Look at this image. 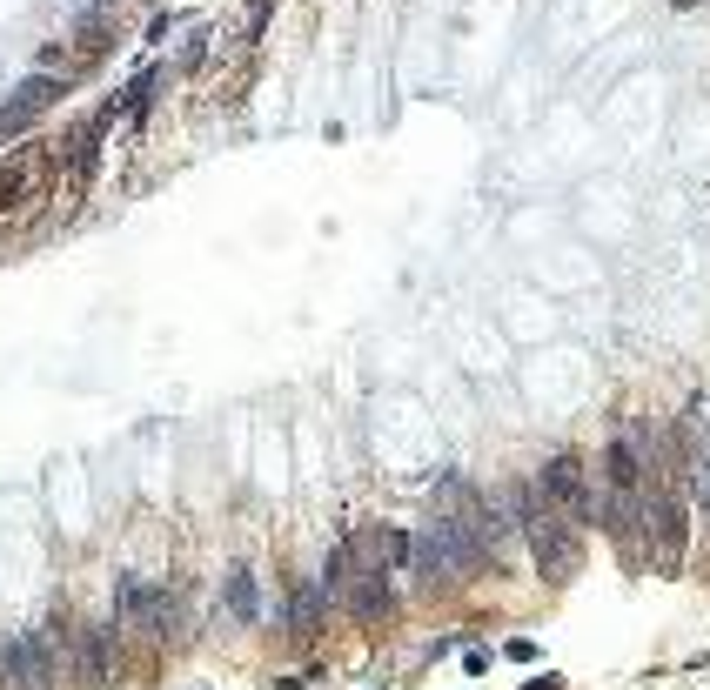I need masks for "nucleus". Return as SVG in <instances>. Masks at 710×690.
<instances>
[{"mask_svg":"<svg viewBox=\"0 0 710 690\" xmlns=\"http://www.w3.org/2000/svg\"><path fill=\"white\" fill-rule=\"evenodd\" d=\"M21 195H27V168H7V175H0V208H14Z\"/></svg>","mask_w":710,"mask_h":690,"instance_id":"obj_7","label":"nucleus"},{"mask_svg":"<svg viewBox=\"0 0 710 690\" xmlns=\"http://www.w3.org/2000/svg\"><path fill=\"white\" fill-rule=\"evenodd\" d=\"M322 610H329V597H322L315 583L295 577V583H289V617H295V630H322V624H329Z\"/></svg>","mask_w":710,"mask_h":690,"instance_id":"obj_5","label":"nucleus"},{"mask_svg":"<svg viewBox=\"0 0 710 690\" xmlns=\"http://www.w3.org/2000/svg\"><path fill=\"white\" fill-rule=\"evenodd\" d=\"M536 483H543V496H550V503H556L563 516H570V523H590V516H597V483H590V469H583L577 449L550 456Z\"/></svg>","mask_w":710,"mask_h":690,"instance_id":"obj_3","label":"nucleus"},{"mask_svg":"<svg viewBox=\"0 0 710 690\" xmlns=\"http://www.w3.org/2000/svg\"><path fill=\"white\" fill-rule=\"evenodd\" d=\"M74 47H81V54H101V47H108V27H81Z\"/></svg>","mask_w":710,"mask_h":690,"instance_id":"obj_9","label":"nucleus"},{"mask_svg":"<svg viewBox=\"0 0 710 690\" xmlns=\"http://www.w3.org/2000/svg\"><path fill=\"white\" fill-rule=\"evenodd\" d=\"M503 510H510V523L523 530V543H530L536 570H543V583H570L583 563V543H577V523L556 510L550 496H543V483L536 476H516L510 490H503Z\"/></svg>","mask_w":710,"mask_h":690,"instance_id":"obj_1","label":"nucleus"},{"mask_svg":"<svg viewBox=\"0 0 710 690\" xmlns=\"http://www.w3.org/2000/svg\"><path fill=\"white\" fill-rule=\"evenodd\" d=\"M54 94H61V81H27L14 108H41V101H54Z\"/></svg>","mask_w":710,"mask_h":690,"instance_id":"obj_8","label":"nucleus"},{"mask_svg":"<svg viewBox=\"0 0 710 690\" xmlns=\"http://www.w3.org/2000/svg\"><path fill=\"white\" fill-rule=\"evenodd\" d=\"M222 597H228V617H242V624H255V617H262V590H255V570H248V563H235V570H228Z\"/></svg>","mask_w":710,"mask_h":690,"instance_id":"obj_4","label":"nucleus"},{"mask_svg":"<svg viewBox=\"0 0 710 690\" xmlns=\"http://www.w3.org/2000/svg\"><path fill=\"white\" fill-rule=\"evenodd\" d=\"M523 690H563V677H536V684H523Z\"/></svg>","mask_w":710,"mask_h":690,"instance_id":"obj_10","label":"nucleus"},{"mask_svg":"<svg viewBox=\"0 0 710 690\" xmlns=\"http://www.w3.org/2000/svg\"><path fill=\"white\" fill-rule=\"evenodd\" d=\"M268 14H275V0H248V21H242V34H248V41H262Z\"/></svg>","mask_w":710,"mask_h":690,"instance_id":"obj_6","label":"nucleus"},{"mask_svg":"<svg viewBox=\"0 0 710 690\" xmlns=\"http://www.w3.org/2000/svg\"><path fill=\"white\" fill-rule=\"evenodd\" d=\"M114 603H121V624L141 630V637H155V644H168V637L181 630V597H175V590H161V583L121 577Z\"/></svg>","mask_w":710,"mask_h":690,"instance_id":"obj_2","label":"nucleus"}]
</instances>
